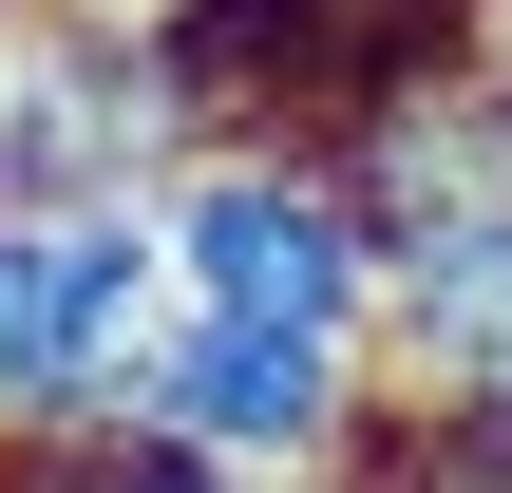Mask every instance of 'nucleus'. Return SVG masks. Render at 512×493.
<instances>
[{"label": "nucleus", "mask_w": 512, "mask_h": 493, "mask_svg": "<svg viewBox=\"0 0 512 493\" xmlns=\"http://www.w3.org/2000/svg\"><path fill=\"white\" fill-rule=\"evenodd\" d=\"M171 323V190H19L0 209V456L114 437Z\"/></svg>", "instance_id": "f257e3e1"}, {"label": "nucleus", "mask_w": 512, "mask_h": 493, "mask_svg": "<svg viewBox=\"0 0 512 493\" xmlns=\"http://www.w3.org/2000/svg\"><path fill=\"white\" fill-rule=\"evenodd\" d=\"M171 304L380 361V247H361L342 171H323V152H285V133H209V152L171 171Z\"/></svg>", "instance_id": "f03ea898"}, {"label": "nucleus", "mask_w": 512, "mask_h": 493, "mask_svg": "<svg viewBox=\"0 0 512 493\" xmlns=\"http://www.w3.org/2000/svg\"><path fill=\"white\" fill-rule=\"evenodd\" d=\"M0 76H19V190H171L209 152L190 95H171L152 0H19Z\"/></svg>", "instance_id": "7ed1b4c3"}, {"label": "nucleus", "mask_w": 512, "mask_h": 493, "mask_svg": "<svg viewBox=\"0 0 512 493\" xmlns=\"http://www.w3.org/2000/svg\"><path fill=\"white\" fill-rule=\"evenodd\" d=\"M494 361H512V209L437 228V247H380V380L399 399H475Z\"/></svg>", "instance_id": "20e7f679"}, {"label": "nucleus", "mask_w": 512, "mask_h": 493, "mask_svg": "<svg viewBox=\"0 0 512 493\" xmlns=\"http://www.w3.org/2000/svg\"><path fill=\"white\" fill-rule=\"evenodd\" d=\"M0 19H19V0H0ZM0 209H19V76H0Z\"/></svg>", "instance_id": "39448f33"}, {"label": "nucleus", "mask_w": 512, "mask_h": 493, "mask_svg": "<svg viewBox=\"0 0 512 493\" xmlns=\"http://www.w3.org/2000/svg\"><path fill=\"white\" fill-rule=\"evenodd\" d=\"M475 76H494V95H512V0H494V19H475Z\"/></svg>", "instance_id": "423d86ee"}]
</instances>
